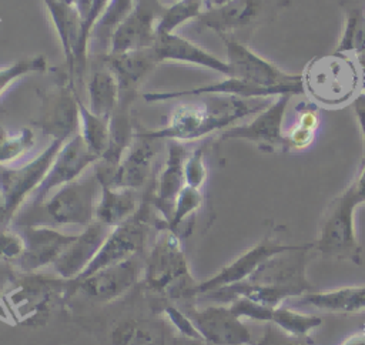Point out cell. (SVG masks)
Returning a JSON list of instances; mask_svg holds the SVG:
<instances>
[{
	"label": "cell",
	"instance_id": "1",
	"mask_svg": "<svg viewBox=\"0 0 365 345\" xmlns=\"http://www.w3.org/2000/svg\"><path fill=\"white\" fill-rule=\"evenodd\" d=\"M312 251L314 242L295 244L264 261L248 279L210 292L207 298L231 302L237 297H244L262 305L279 307L288 299L312 291L307 278V265Z\"/></svg>",
	"mask_w": 365,
	"mask_h": 345
},
{
	"label": "cell",
	"instance_id": "2",
	"mask_svg": "<svg viewBox=\"0 0 365 345\" xmlns=\"http://www.w3.org/2000/svg\"><path fill=\"white\" fill-rule=\"evenodd\" d=\"M269 103V100L257 101L231 96H222V98H215L212 103H181L174 107L165 125L155 130H143L137 133L160 141H194L215 131L221 133L242 117L261 111Z\"/></svg>",
	"mask_w": 365,
	"mask_h": 345
},
{
	"label": "cell",
	"instance_id": "3",
	"mask_svg": "<svg viewBox=\"0 0 365 345\" xmlns=\"http://www.w3.org/2000/svg\"><path fill=\"white\" fill-rule=\"evenodd\" d=\"M100 182L93 172L54 190L38 204H24L13 218V225H81L96 220L97 190Z\"/></svg>",
	"mask_w": 365,
	"mask_h": 345
},
{
	"label": "cell",
	"instance_id": "4",
	"mask_svg": "<svg viewBox=\"0 0 365 345\" xmlns=\"http://www.w3.org/2000/svg\"><path fill=\"white\" fill-rule=\"evenodd\" d=\"M364 198L349 182L324 210L314 251L325 258L348 261L354 265L362 264V247L358 240L355 212L364 205Z\"/></svg>",
	"mask_w": 365,
	"mask_h": 345
},
{
	"label": "cell",
	"instance_id": "5",
	"mask_svg": "<svg viewBox=\"0 0 365 345\" xmlns=\"http://www.w3.org/2000/svg\"><path fill=\"white\" fill-rule=\"evenodd\" d=\"M143 272L147 287L155 292H164L174 299L197 297L198 282L190 272L180 235L167 228L158 230Z\"/></svg>",
	"mask_w": 365,
	"mask_h": 345
},
{
	"label": "cell",
	"instance_id": "6",
	"mask_svg": "<svg viewBox=\"0 0 365 345\" xmlns=\"http://www.w3.org/2000/svg\"><path fill=\"white\" fill-rule=\"evenodd\" d=\"M304 93L324 107L352 101L361 90V71L349 54L334 53L314 58L302 73Z\"/></svg>",
	"mask_w": 365,
	"mask_h": 345
},
{
	"label": "cell",
	"instance_id": "7",
	"mask_svg": "<svg viewBox=\"0 0 365 345\" xmlns=\"http://www.w3.org/2000/svg\"><path fill=\"white\" fill-rule=\"evenodd\" d=\"M227 51V63L231 76L247 80L259 87L272 88L282 94L304 93L302 74H294L281 70L274 63L252 51L245 41L234 36H218Z\"/></svg>",
	"mask_w": 365,
	"mask_h": 345
},
{
	"label": "cell",
	"instance_id": "8",
	"mask_svg": "<svg viewBox=\"0 0 365 345\" xmlns=\"http://www.w3.org/2000/svg\"><path fill=\"white\" fill-rule=\"evenodd\" d=\"M287 6V0H227L205 9L197 20L218 36L238 38L240 33H251L259 24L272 21Z\"/></svg>",
	"mask_w": 365,
	"mask_h": 345
},
{
	"label": "cell",
	"instance_id": "9",
	"mask_svg": "<svg viewBox=\"0 0 365 345\" xmlns=\"http://www.w3.org/2000/svg\"><path fill=\"white\" fill-rule=\"evenodd\" d=\"M70 281L60 275L43 272H23L13 279L10 305L24 322H40L56 304L70 295Z\"/></svg>",
	"mask_w": 365,
	"mask_h": 345
},
{
	"label": "cell",
	"instance_id": "10",
	"mask_svg": "<svg viewBox=\"0 0 365 345\" xmlns=\"http://www.w3.org/2000/svg\"><path fill=\"white\" fill-rule=\"evenodd\" d=\"M154 210L151 200L141 201L137 211L128 220L111 228L94 259L77 278H83L103 267L138 255L148 241Z\"/></svg>",
	"mask_w": 365,
	"mask_h": 345
},
{
	"label": "cell",
	"instance_id": "11",
	"mask_svg": "<svg viewBox=\"0 0 365 345\" xmlns=\"http://www.w3.org/2000/svg\"><path fill=\"white\" fill-rule=\"evenodd\" d=\"M63 144L64 141L61 140H51L40 154L19 167L0 164V190L4 198L6 221L9 227L14 215L27 202L46 177L56 154Z\"/></svg>",
	"mask_w": 365,
	"mask_h": 345
},
{
	"label": "cell",
	"instance_id": "12",
	"mask_svg": "<svg viewBox=\"0 0 365 345\" xmlns=\"http://www.w3.org/2000/svg\"><path fill=\"white\" fill-rule=\"evenodd\" d=\"M34 124L51 140L67 141L78 133V94L67 71H61L60 80L51 93L43 94L40 117Z\"/></svg>",
	"mask_w": 365,
	"mask_h": 345
},
{
	"label": "cell",
	"instance_id": "13",
	"mask_svg": "<svg viewBox=\"0 0 365 345\" xmlns=\"http://www.w3.org/2000/svg\"><path fill=\"white\" fill-rule=\"evenodd\" d=\"M64 53V66L71 81L83 80L87 53L83 50V17L77 7L67 0H41Z\"/></svg>",
	"mask_w": 365,
	"mask_h": 345
},
{
	"label": "cell",
	"instance_id": "14",
	"mask_svg": "<svg viewBox=\"0 0 365 345\" xmlns=\"http://www.w3.org/2000/svg\"><path fill=\"white\" fill-rule=\"evenodd\" d=\"M291 94L278 96L245 124L231 125L220 133V140L251 141L262 151H285L284 117Z\"/></svg>",
	"mask_w": 365,
	"mask_h": 345
},
{
	"label": "cell",
	"instance_id": "15",
	"mask_svg": "<svg viewBox=\"0 0 365 345\" xmlns=\"http://www.w3.org/2000/svg\"><path fill=\"white\" fill-rule=\"evenodd\" d=\"M144 264L138 255L103 267L83 278L70 281V294L78 291L88 298L113 301L124 295L140 279Z\"/></svg>",
	"mask_w": 365,
	"mask_h": 345
},
{
	"label": "cell",
	"instance_id": "16",
	"mask_svg": "<svg viewBox=\"0 0 365 345\" xmlns=\"http://www.w3.org/2000/svg\"><path fill=\"white\" fill-rule=\"evenodd\" d=\"M98 160V155H96L88 148L81 134L76 133L73 137L64 141L56 154L46 177L26 204H38L44 201L58 187L81 177V174L88 167L94 165Z\"/></svg>",
	"mask_w": 365,
	"mask_h": 345
},
{
	"label": "cell",
	"instance_id": "17",
	"mask_svg": "<svg viewBox=\"0 0 365 345\" xmlns=\"http://www.w3.org/2000/svg\"><path fill=\"white\" fill-rule=\"evenodd\" d=\"M24 248L14 265L23 272H36L57 261L77 234L63 232L48 225H14Z\"/></svg>",
	"mask_w": 365,
	"mask_h": 345
},
{
	"label": "cell",
	"instance_id": "18",
	"mask_svg": "<svg viewBox=\"0 0 365 345\" xmlns=\"http://www.w3.org/2000/svg\"><path fill=\"white\" fill-rule=\"evenodd\" d=\"M201 338L212 345H251L252 334L230 305L217 304L204 308L191 307L184 311Z\"/></svg>",
	"mask_w": 365,
	"mask_h": 345
},
{
	"label": "cell",
	"instance_id": "19",
	"mask_svg": "<svg viewBox=\"0 0 365 345\" xmlns=\"http://www.w3.org/2000/svg\"><path fill=\"white\" fill-rule=\"evenodd\" d=\"M165 6L160 0H138L133 11L115 29L107 54L151 48L157 38V23Z\"/></svg>",
	"mask_w": 365,
	"mask_h": 345
},
{
	"label": "cell",
	"instance_id": "20",
	"mask_svg": "<svg viewBox=\"0 0 365 345\" xmlns=\"http://www.w3.org/2000/svg\"><path fill=\"white\" fill-rule=\"evenodd\" d=\"M228 305L242 319L272 324L294 336L309 338V334L322 325V318L319 315L297 311L289 305L268 307L244 297L234 298Z\"/></svg>",
	"mask_w": 365,
	"mask_h": 345
},
{
	"label": "cell",
	"instance_id": "21",
	"mask_svg": "<svg viewBox=\"0 0 365 345\" xmlns=\"http://www.w3.org/2000/svg\"><path fill=\"white\" fill-rule=\"evenodd\" d=\"M294 245L295 244H282L277 238L267 235L264 240L238 255L228 265L222 267L212 277L198 282L195 288V295H205L224 287H230L248 279L264 261H267L272 255L292 248Z\"/></svg>",
	"mask_w": 365,
	"mask_h": 345
},
{
	"label": "cell",
	"instance_id": "22",
	"mask_svg": "<svg viewBox=\"0 0 365 345\" xmlns=\"http://www.w3.org/2000/svg\"><path fill=\"white\" fill-rule=\"evenodd\" d=\"M157 141L135 133V137L123 155L115 170L100 184H110L118 188H130L138 191L153 175L154 160L157 155Z\"/></svg>",
	"mask_w": 365,
	"mask_h": 345
},
{
	"label": "cell",
	"instance_id": "23",
	"mask_svg": "<svg viewBox=\"0 0 365 345\" xmlns=\"http://www.w3.org/2000/svg\"><path fill=\"white\" fill-rule=\"evenodd\" d=\"M98 57L117 77L120 88L118 104L131 105L140 84L160 64L153 47L121 54H101Z\"/></svg>",
	"mask_w": 365,
	"mask_h": 345
},
{
	"label": "cell",
	"instance_id": "24",
	"mask_svg": "<svg viewBox=\"0 0 365 345\" xmlns=\"http://www.w3.org/2000/svg\"><path fill=\"white\" fill-rule=\"evenodd\" d=\"M187 155L188 150L184 143L175 140L167 141V157L155 180L151 197L154 208L163 215V222L170 220L175 200L185 185L184 163Z\"/></svg>",
	"mask_w": 365,
	"mask_h": 345
},
{
	"label": "cell",
	"instance_id": "25",
	"mask_svg": "<svg viewBox=\"0 0 365 345\" xmlns=\"http://www.w3.org/2000/svg\"><path fill=\"white\" fill-rule=\"evenodd\" d=\"M110 231L111 227L97 220L84 227L53 264L54 272L66 279H76L94 259Z\"/></svg>",
	"mask_w": 365,
	"mask_h": 345
},
{
	"label": "cell",
	"instance_id": "26",
	"mask_svg": "<svg viewBox=\"0 0 365 345\" xmlns=\"http://www.w3.org/2000/svg\"><path fill=\"white\" fill-rule=\"evenodd\" d=\"M153 50L160 64L164 61L185 63L214 70L224 77L231 76V68L225 60L215 57L198 44L175 33L157 36Z\"/></svg>",
	"mask_w": 365,
	"mask_h": 345
},
{
	"label": "cell",
	"instance_id": "27",
	"mask_svg": "<svg viewBox=\"0 0 365 345\" xmlns=\"http://www.w3.org/2000/svg\"><path fill=\"white\" fill-rule=\"evenodd\" d=\"M289 307H309L328 312H361L365 309V285L341 287L329 291H309L301 297L292 298Z\"/></svg>",
	"mask_w": 365,
	"mask_h": 345
},
{
	"label": "cell",
	"instance_id": "28",
	"mask_svg": "<svg viewBox=\"0 0 365 345\" xmlns=\"http://www.w3.org/2000/svg\"><path fill=\"white\" fill-rule=\"evenodd\" d=\"M98 64L90 70L87 78L88 108L110 120L120 100L118 81L114 73L97 57Z\"/></svg>",
	"mask_w": 365,
	"mask_h": 345
},
{
	"label": "cell",
	"instance_id": "29",
	"mask_svg": "<svg viewBox=\"0 0 365 345\" xmlns=\"http://www.w3.org/2000/svg\"><path fill=\"white\" fill-rule=\"evenodd\" d=\"M140 207L135 190L100 184V198L96 205V220L114 228L128 220Z\"/></svg>",
	"mask_w": 365,
	"mask_h": 345
},
{
	"label": "cell",
	"instance_id": "30",
	"mask_svg": "<svg viewBox=\"0 0 365 345\" xmlns=\"http://www.w3.org/2000/svg\"><path fill=\"white\" fill-rule=\"evenodd\" d=\"M111 345H167V336L160 322L124 318L111 331Z\"/></svg>",
	"mask_w": 365,
	"mask_h": 345
},
{
	"label": "cell",
	"instance_id": "31",
	"mask_svg": "<svg viewBox=\"0 0 365 345\" xmlns=\"http://www.w3.org/2000/svg\"><path fill=\"white\" fill-rule=\"evenodd\" d=\"M344 29L336 53L359 54L365 51V0H339Z\"/></svg>",
	"mask_w": 365,
	"mask_h": 345
},
{
	"label": "cell",
	"instance_id": "32",
	"mask_svg": "<svg viewBox=\"0 0 365 345\" xmlns=\"http://www.w3.org/2000/svg\"><path fill=\"white\" fill-rule=\"evenodd\" d=\"M134 6L135 0H110L90 33L88 48L93 46L98 50H103V54H107L113 33L133 11Z\"/></svg>",
	"mask_w": 365,
	"mask_h": 345
},
{
	"label": "cell",
	"instance_id": "33",
	"mask_svg": "<svg viewBox=\"0 0 365 345\" xmlns=\"http://www.w3.org/2000/svg\"><path fill=\"white\" fill-rule=\"evenodd\" d=\"M295 110L294 123L284 131L285 151H302L308 148L314 143L319 127V114L314 105L302 101Z\"/></svg>",
	"mask_w": 365,
	"mask_h": 345
},
{
	"label": "cell",
	"instance_id": "34",
	"mask_svg": "<svg viewBox=\"0 0 365 345\" xmlns=\"http://www.w3.org/2000/svg\"><path fill=\"white\" fill-rule=\"evenodd\" d=\"M78 115H80V128L78 133L84 138L88 148L103 157L108 147L110 138V120L93 113L88 105H86L78 97Z\"/></svg>",
	"mask_w": 365,
	"mask_h": 345
},
{
	"label": "cell",
	"instance_id": "35",
	"mask_svg": "<svg viewBox=\"0 0 365 345\" xmlns=\"http://www.w3.org/2000/svg\"><path fill=\"white\" fill-rule=\"evenodd\" d=\"M205 10L204 0H177L167 7H164L158 23L157 36L174 33L177 27L188 20H197L200 14Z\"/></svg>",
	"mask_w": 365,
	"mask_h": 345
},
{
	"label": "cell",
	"instance_id": "36",
	"mask_svg": "<svg viewBox=\"0 0 365 345\" xmlns=\"http://www.w3.org/2000/svg\"><path fill=\"white\" fill-rule=\"evenodd\" d=\"M201 204H202L201 190L184 185V188L181 190V192L175 200L170 220L163 222V227L160 228H167L178 235L180 228L188 222L187 220H191L194 217L197 210H200Z\"/></svg>",
	"mask_w": 365,
	"mask_h": 345
},
{
	"label": "cell",
	"instance_id": "37",
	"mask_svg": "<svg viewBox=\"0 0 365 345\" xmlns=\"http://www.w3.org/2000/svg\"><path fill=\"white\" fill-rule=\"evenodd\" d=\"M34 143V133L29 127H23L13 133L0 127V164L7 165L16 161L27 151H30Z\"/></svg>",
	"mask_w": 365,
	"mask_h": 345
},
{
	"label": "cell",
	"instance_id": "38",
	"mask_svg": "<svg viewBox=\"0 0 365 345\" xmlns=\"http://www.w3.org/2000/svg\"><path fill=\"white\" fill-rule=\"evenodd\" d=\"M46 70H47V61L44 56L24 57L9 66L0 67V96L10 84L21 78L23 76L31 74V73H43Z\"/></svg>",
	"mask_w": 365,
	"mask_h": 345
},
{
	"label": "cell",
	"instance_id": "39",
	"mask_svg": "<svg viewBox=\"0 0 365 345\" xmlns=\"http://www.w3.org/2000/svg\"><path fill=\"white\" fill-rule=\"evenodd\" d=\"M207 165L204 158V147H197L188 153L184 163L185 185L201 190L207 180Z\"/></svg>",
	"mask_w": 365,
	"mask_h": 345
},
{
	"label": "cell",
	"instance_id": "40",
	"mask_svg": "<svg viewBox=\"0 0 365 345\" xmlns=\"http://www.w3.org/2000/svg\"><path fill=\"white\" fill-rule=\"evenodd\" d=\"M24 248L23 240L16 230L0 227V261L14 264Z\"/></svg>",
	"mask_w": 365,
	"mask_h": 345
},
{
	"label": "cell",
	"instance_id": "41",
	"mask_svg": "<svg viewBox=\"0 0 365 345\" xmlns=\"http://www.w3.org/2000/svg\"><path fill=\"white\" fill-rule=\"evenodd\" d=\"M255 345H311L309 338L294 336L272 324H265Z\"/></svg>",
	"mask_w": 365,
	"mask_h": 345
},
{
	"label": "cell",
	"instance_id": "42",
	"mask_svg": "<svg viewBox=\"0 0 365 345\" xmlns=\"http://www.w3.org/2000/svg\"><path fill=\"white\" fill-rule=\"evenodd\" d=\"M164 315L174 325V328L178 331V334L185 335V336H201L200 332L197 331V328L194 326L192 321L190 319V316L184 311L178 309L177 307L167 305L164 308Z\"/></svg>",
	"mask_w": 365,
	"mask_h": 345
},
{
	"label": "cell",
	"instance_id": "43",
	"mask_svg": "<svg viewBox=\"0 0 365 345\" xmlns=\"http://www.w3.org/2000/svg\"><path fill=\"white\" fill-rule=\"evenodd\" d=\"M110 3V0H91L90 3V9L88 13L86 16V19L83 20V38H81V46L83 50L86 53H88V40H90V33L96 24V21L98 20V17L101 16V13L104 11V9L107 7V4Z\"/></svg>",
	"mask_w": 365,
	"mask_h": 345
},
{
	"label": "cell",
	"instance_id": "44",
	"mask_svg": "<svg viewBox=\"0 0 365 345\" xmlns=\"http://www.w3.org/2000/svg\"><path fill=\"white\" fill-rule=\"evenodd\" d=\"M352 107H354V114L359 127V133L362 137V144H364V157L365 160V84L361 86V90L352 100Z\"/></svg>",
	"mask_w": 365,
	"mask_h": 345
},
{
	"label": "cell",
	"instance_id": "45",
	"mask_svg": "<svg viewBox=\"0 0 365 345\" xmlns=\"http://www.w3.org/2000/svg\"><path fill=\"white\" fill-rule=\"evenodd\" d=\"M167 345H212L201 336H185V335H173L167 336Z\"/></svg>",
	"mask_w": 365,
	"mask_h": 345
},
{
	"label": "cell",
	"instance_id": "46",
	"mask_svg": "<svg viewBox=\"0 0 365 345\" xmlns=\"http://www.w3.org/2000/svg\"><path fill=\"white\" fill-rule=\"evenodd\" d=\"M10 267L11 265L9 262L0 261V292L4 291L16 278V274Z\"/></svg>",
	"mask_w": 365,
	"mask_h": 345
},
{
	"label": "cell",
	"instance_id": "47",
	"mask_svg": "<svg viewBox=\"0 0 365 345\" xmlns=\"http://www.w3.org/2000/svg\"><path fill=\"white\" fill-rule=\"evenodd\" d=\"M351 184L354 185V188L358 191V194L364 198L365 201V160H362L361 167L358 174L354 177V180L351 181Z\"/></svg>",
	"mask_w": 365,
	"mask_h": 345
},
{
	"label": "cell",
	"instance_id": "48",
	"mask_svg": "<svg viewBox=\"0 0 365 345\" xmlns=\"http://www.w3.org/2000/svg\"><path fill=\"white\" fill-rule=\"evenodd\" d=\"M339 345H365V332H355L348 335Z\"/></svg>",
	"mask_w": 365,
	"mask_h": 345
},
{
	"label": "cell",
	"instance_id": "49",
	"mask_svg": "<svg viewBox=\"0 0 365 345\" xmlns=\"http://www.w3.org/2000/svg\"><path fill=\"white\" fill-rule=\"evenodd\" d=\"M0 227H9L7 221H6V210H4V198L0 190Z\"/></svg>",
	"mask_w": 365,
	"mask_h": 345
},
{
	"label": "cell",
	"instance_id": "50",
	"mask_svg": "<svg viewBox=\"0 0 365 345\" xmlns=\"http://www.w3.org/2000/svg\"><path fill=\"white\" fill-rule=\"evenodd\" d=\"M224 1H227V0H204V3H205V9H208V7H214V6H218V4H222Z\"/></svg>",
	"mask_w": 365,
	"mask_h": 345
},
{
	"label": "cell",
	"instance_id": "51",
	"mask_svg": "<svg viewBox=\"0 0 365 345\" xmlns=\"http://www.w3.org/2000/svg\"><path fill=\"white\" fill-rule=\"evenodd\" d=\"M67 1H70V3H73V4H74V0H67Z\"/></svg>",
	"mask_w": 365,
	"mask_h": 345
},
{
	"label": "cell",
	"instance_id": "52",
	"mask_svg": "<svg viewBox=\"0 0 365 345\" xmlns=\"http://www.w3.org/2000/svg\"><path fill=\"white\" fill-rule=\"evenodd\" d=\"M364 332H365V326H364Z\"/></svg>",
	"mask_w": 365,
	"mask_h": 345
},
{
	"label": "cell",
	"instance_id": "53",
	"mask_svg": "<svg viewBox=\"0 0 365 345\" xmlns=\"http://www.w3.org/2000/svg\"><path fill=\"white\" fill-rule=\"evenodd\" d=\"M135 1H138V0H135Z\"/></svg>",
	"mask_w": 365,
	"mask_h": 345
}]
</instances>
